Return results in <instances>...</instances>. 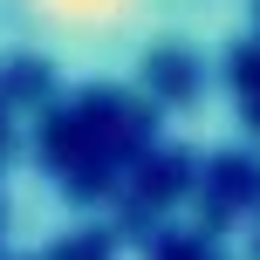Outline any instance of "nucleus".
<instances>
[{"instance_id":"obj_1","label":"nucleus","mask_w":260,"mask_h":260,"mask_svg":"<svg viewBox=\"0 0 260 260\" xmlns=\"http://www.w3.org/2000/svg\"><path fill=\"white\" fill-rule=\"evenodd\" d=\"M260 0H0V69L62 89H130L233 55Z\"/></svg>"}]
</instances>
